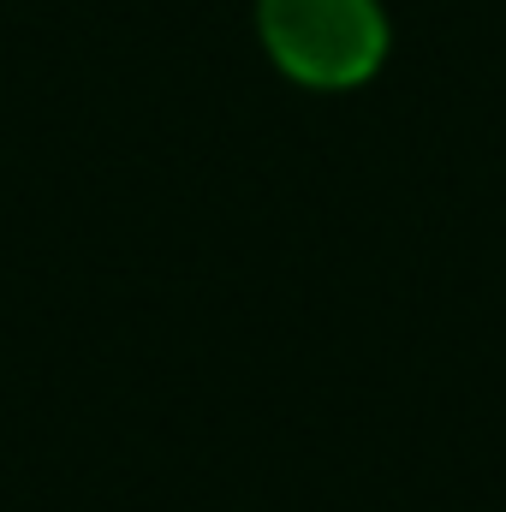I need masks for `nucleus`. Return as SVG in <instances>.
Segmentation results:
<instances>
[{"mask_svg": "<svg viewBox=\"0 0 506 512\" xmlns=\"http://www.w3.org/2000/svg\"><path fill=\"white\" fill-rule=\"evenodd\" d=\"M256 42L304 90H358L393 54L381 0H256Z\"/></svg>", "mask_w": 506, "mask_h": 512, "instance_id": "1", "label": "nucleus"}]
</instances>
